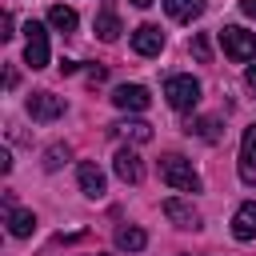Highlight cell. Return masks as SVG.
<instances>
[{
  "label": "cell",
  "mask_w": 256,
  "mask_h": 256,
  "mask_svg": "<svg viewBox=\"0 0 256 256\" xmlns=\"http://www.w3.org/2000/svg\"><path fill=\"white\" fill-rule=\"evenodd\" d=\"M104 76H108V72H104V68H100V64H92V68H88V80H92V84H100V80H104Z\"/></svg>",
  "instance_id": "22"
},
{
  "label": "cell",
  "mask_w": 256,
  "mask_h": 256,
  "mask_svg": "<svg viewBox=\"0 0 256 256\" xmlns=\"http://www.w3.org/2000/svg\"><path fill=\"white\" fill-rule=\"evenodd\" d=\"M164 216L176 224V228H200V212L188 204V200H164Z\"/></svg>",
  "instance_id": "11"
},
{
  "label": "cell",
  "mask_w": 256,
  "mask_h": 256,
  "mask_svg": "<svg viewBox=\"0 0 256 256\" xmlns=\"http://www.w3.org/2000/svg\"><path fill=\"white\" fill-rule=\"evenodd\" d=\"M132 4H136V8H148V4H152V0H132Z\"/></svg>",
  "instance_id": "25"
},
{
  "label": "cell",
  "mask_w": 256,
  "mask_h": 256,
  "mask_svg": "<svg viewBox=\"0 0 256 256\" xmlns=\"http://www.w3.org/2000/svg\"><path fill=\"white\" fill-rule=\"evenodd\" d=\"M48 24H52L56 32H64V36H68V32H76V24H80V20H76V12H72V8L52 4V8H48Z\"/></svg>",
  "instance_id": "15"
},
{
  "label": "cell",
  "mask_w": 256,
  "mask_h": 256,
  "mask_svg": "<svg viewBox=\"0 0 256 256\" xmlns=\"http://www.w3.org/2000/svg\"><path fill=\"white\" fill-rule=\"evenodd\" d=\"M220 44H224V52H228L236 64H244V60H252V56H256V36H252V32H244V28H236V24L220 28Z\"/></svg>",
  "instance_id": "3"
},
{
  "label": "cell",
  "mask_w": 256,
  "mask_h": 256,
  "mask_svg": "<svg viewBox=\"0 0 256 256\" xmlns=\"http://www.w3.org/2000/svg\"><path fill=\"white\" fill-rule=\"evenodd\" d=\"M28 116L40 120V124H48V120L64 116V100L52 96V92H32V96H28Z\"/></svg>",
  "instance_id": "5"
},
{
  "label": "cell",
  "mask_w": 256,
  "mask_h": 256,
  "mask_svg": "<svg viewBox=\"0 0 256 256\" xmlns=\"http://www.w3.org/2000/svg\"><path fill=\"white\" fill-rule=\"evenodd\" d=\"M240 180L256 184V124L244 128V140H240Z\"/></svg>",
  "instance_id": "9"
},
{
  "label": "cell",
  "mask_w": 256,
  "mask_h": 256,
  "mask_svg": "<svg viewBox=\"0 0 256 256\" xmlns=\"http://www.w3.org/2000/svg\"><path fill=\"white\" fill-rule=\"evenodd\" d=\"M232 236H236V240H252V236H256V200H248V204L236 208V216H232Z\"/></svg>",
  "instance_id": "12"
},
{
  "label": "cell",
  "mask_w": 256,
  "mask_h": 256,
  "mask_svg": "<svg viewBox=\"0 0 256 256\" xmlns=\"http://www.w3.org/2000/svg\"><path fill=\"white\" fill-rule=\"evenodd\" d=\"M248 84H252V88H256V64H252V68H248Z\"/></svg>",
  "instance_id": "24"
},
{
  "label": "cell",
  "mask_w": 256,
  "mask_h": 256,
  "mask_svg": "<svg viewBox=\"0 0 256 256\" xmlns=\"http://www.w3.org/2000/svg\"><path fill=\"white\" fill-rule=\"evenodd\" d=\"M112 168H116V176H120L124 184H140V180H144V164H140V156H136L132 148H120L116 160H112Z\"/></svg>",
  "instance_id": "8"
},
{
  "label": "cell",
  "mask_w": 256,
  "mask_h": 256,
  "mask_svg": "<svg viewBox=\"0 0 256 256\" xmlns=\"http://www.w3.org/2000/svg\"><path fill=\"white\" fill-rule=\"evenodd\" d=\"M160 180H164L168 188H176V192H200V176H196L192 160H184V156H176V152L160 160Z\"/></svg>",
  "instance_id": "1"
},
{
  "label": "cell",
  "mask_w": 256,
  "mask_h": 256,
  "mask_svg": "<svg viewBox=\"0 0 256 256\" xmlns=\"http://www.w3.org/2000/svg\"><path fill=\"white\" fill-rule=\"evenodd\" d=\"M188 132H196L200 140H208V144H216L224 132H220V120L216 116H204V120H196V124H188Z\"/></svg>",
  "instance_id": "19"
},
{
  "label": "cell",
  "mask_w": 256,
  "mask_h": 256,
  "mask_svg": "<svg viewBox=\"0 0 256 256\" xmlns=\"http://www.w3.org/2000/svg\"><path fill=\"white\" fill-rule=\"evenodd\" d=\"M240 8H244V16H256V0H240Z\"/></svg>",
  "instance_id": "23"
},
{
  "label": "cell",
  "mask_w": 256,
  "mask_h": 256,
  "mask_svg": "<svg viewBox=\"0 0 256 256\" xmlns=\"http://www.w3.org/2000/svg\"><path fill=\"white\" fill-rule=\"evenodd\" d=\"M148 244V236H144V228H132V224H124V228H116V248H124V252H140Z\"/></svg>",
  "instance_id": "17"
},
{
  "label": "cell",
  "mask_w": 256,
  "mask_h": 256,
  "mask_svg": "<svg viewBox=\"0 0 256 256\" xmlns=\"http://www.w3.org/2000/svg\"><path fill=\"white\" fill-rule=\"evenodd\" d=\"M120 32H124V28H120L116 12H112V8H100V16H96V36H100L104 44H112V40H116Z\"/></svg>",
  "instance_id": "16"
},
{
  "label": "cell",
  "mask_w": 256,
  "mask_h": 256,
  "mask_svg": "<svg viewBox=\"0 0 256 256\" xmlns=\"http://www.w3.org/2000/svg\"><path fill=\"white\" fill-rule=\"evenodd\" d=\"M76 176H80V192H84V196H92V200H100V196H104V188H108V184H104V172H100L92 160H80Z\"/></svg>",
  "instance_id": "10"
},
{
  "label": "cell",
  "mask_w": 256,
  "mask_h": 256,
  "mask_svg": "<svg viewBox=\"0 0 256 256\" xmlns=\"http://www.w3.org/2000/svg\"><path fill=\"white\" fill-rule=\"evenodd\" d=\"M164 12L180 24H192L200 12H204V0H164Z\"/></svg>",
  "instance_id": "13"
},
{
  "label": "cell",
  "mask_w": 256,
  "mask_h": 256,
  "mask_svg": "<svg viewBox=\"0 0 256 256\" xmlns=\"http://www.w3.org/2000/svg\"><path fill=\"white\" fill-rule=\"evenodd\" d=\"M112 132H116V136H128V140H140V144L152 140V124H144V120H124V124H116Z\"/></svg>",
  "instance_id": "18"
},
{
  "label": "cell",
  "mask_w": 256,
  "mask_h": 256,
  "mask_svg": "<svg viewBox=\"0 0 256 256\" xmlns=\"http://www.w3.org/2000/svg\"><path fill=\"white\" fill-rule=\"evenodd\" d=\"M192 56H196L200 64H208V60H212V48H208V36H192Z\"/></svg>",
  "instance_id": "21"
},
{
  "label": "cell",
  "mask_w": 256,
  "mask_h": 256,
  "mask_svg": "<svg viewBox=\"0 0 256 256\" xmlns=\"http://www.w3.org/2000/svg\"><path fill=\"white\" fill-rule=\"evenodd\" d=\"M132 48H136L140 56H160V52H164V32H160L156 24H140V28L132 32Z\"/></svg>",
  "instance_id": "7"
},
{
  "label": "cell",
  "mask_w": 256,
  "mask_h": 256,
  "mask_svg": "<svg viewBox=\"0 0 256 256\" xmlns=\"http://www.w3.org/2000/svg\"><path fill=\"white\" fill-rule=\"evenodd\" d=\"M164 100L176 108V112H192L200 104V84L192 76H168L164 80Z\"/></svg>",
  "instance_id": "2"
},
{
  "label": "cell",
  "mask_w": 256,
  "mask_h": 256,
  "mask_svg": "<svg viewBox=\"0 0 256 256\" xmlns=\"http://www.w3.org/2000/svg\"><path fill=\"white\" fill-rule=\"evenodd\" d=\"M68 156H72V148H68V144H52V148L44 152V168H48V172H56Z\"/></svg>",
  "instance_id": "20"
},
{
  "label": "cell",
  "mask_w": 256,
  "mask_h": 256,
  "mask_svg": "<svg viewBox=\"0 0 256 256\" xmlns=\"http://www.w3.org/2000/svg\"><path fill=\"white\" fill-rule=\"evenodd\" d=\"M8 232H12L16 240L32 236V232H36V216H32L28 208H8Z\"/></svg>",
  "instance_id": "14"
},
{
  "label": "cell",
  "mask_w": 256,
  "mask_h": 256,
  "mask_svg": "<svg viewBox=\"0 0 256 256\" xmlns=\"http://www.w3.org/2000/svg\"><path fill=\"white\" fill-rule=\"evenodd\" d=\"M24 60H28V68H44L48 64V32L36 20H28V28H24Z\"/></svg>",
  "instance_id": "4"
},
{
  "label": "cell",
  "mask_w": 256,
  "mask_h": 256,
  "mask_svg": "<svg viewBox=\"0 0 256 256\" xmlns=\"http://www.w3.org/2000/svg\"><path fill=\"white\" fill-rule=\"evenodd\" d=\"M148 100H152V96H148L144 84H120V88L112 92V104H116L120 112H144Z\"/></svg>",
  "instance_id": "6"
}]
</instances>
